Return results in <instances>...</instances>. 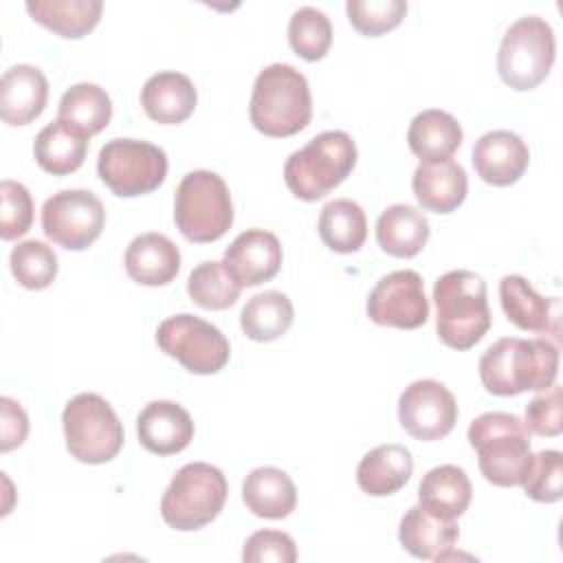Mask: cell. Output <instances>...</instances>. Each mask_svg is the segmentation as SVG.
<instances>
[{"label": "cell", "instance_id": "1", "mask_svg": "<svg viewBox=\"0 0 563 563\" xmlns=\"http://www.w3.org/2000/svg\"><path fill=\"white\" fill-rule=\"evenodd\" d=\"M559 374V345L550 339L506 336L479 358V378L495 396L543 391Z\"/></svg>", "mask_w": 563, "mask_h": 563}, {"label": "cell", "instance_id": "2", "mask_svg": "<svg viewBox=\"0 0 563 563\" xmlns=\"http://www.w3.org/2000/svg\"><path fill=\"white\" fill-rule=\"evenodd\" d=\"M249 117L255 130L284 139L301 132L312 117L308 79L290 64H271L255 77Z\"/></svg>", "mask_w": 563, "mask_h": 563}, {"label": "cell", "instance_id": "3", "mask_svg": "<svg viewBox=\"0 0 563 563\" xmlns=\"http://www.w3.org/2000/svg\"><path fill=\"white\" fill-rule=\"evenodd\" d=\"M468 444L477 451V464L486 482L495 486H521L530 464V431L523 420L506 411H486L468 427Z\"/></svg>", "mask_w": 563, "mask_h": 563}, {"label": "cell", "instance_id": "4", "mask_svg": "<svg viewBox=\"0 0 563 563\" xmlns=\"http://www.w3.org/2000/svg\"><path fill=\"white\" fill-rule=\"evenodd\" d=\"M435 328L442 343L453 350H468L490 328L486 282L473 271H449L433 284Z\"/></svg>", "mask_w": 563, "mask_h": 563}, {"label": "cell", "instance_id": "5", "mask_svg": "<svg viewBox=\"0 0 563 563\" xmlns=\"http://www.w3.org/2000/svg\"><path fill=\"white\" fill-rule=\"evenodd\" d=\"M356 165V145L347 132L328 130L295 150L284 165L292 196L314 202L339 187Z\"/></svg>", "mask_w": 563, "mask_h": 563}, {"label": "cell", "instance_id": "6", "mask_svg": "<svg viewBox=\"0 0 563 563\" xmlns=\"http://www.w3.org/2000/svg\"><path fill=\"white\" fill-rule=\"evenodd\" d=\"M174 222L191 242L220 240L233 224V202L222 176L209 169L185 174L176 187Z\"/></svg>", "mask_w": 563, "mask_h": 563}, {"label": "cell", "instance_id": "7", "mask_svg": "<svg viewBox=\"0 0 563 563\" xmlns=\"http://www.w3.org/2000/svg\"><path fill=\"white\" fill-rule=\"evenodd\" d=\"M224 473L207 462H191L176 471L161 499V515L169 528L180 532L211 523L227 501Z\"/></svg>", "mask_w": 563, "mask_h": 563}, {"label": "cell", "instance_id": "8", "mask_svg": "<svg viewBox=\"0 0 563 563\" xmlns=\"http://www.w3.org/2000/svg\"><path fill=\"white\" fill-rule=\"evenodd\" d=\"M68 453L84 464H106L123 446V427L106 398L92 391L73 396L62 411Z\"/></svg>", "mask_w": 563, "mask_h": 563}, {"label": "cell", "instance_id": "9", "mask_svg": "<svg viewBox=\"0 0 563 563\" xmlns=\"http://www.w3.org/2000/svg\"><path fill=\"white\" fill-rule=\"evenodd\" d=\"M556 55V40L550 22L539 15L515 20L499 44L497 70L515 90L537 88L550 73Z\"/></svg>", "mask_w": 563, "mask_h": 563}, {"label": "cell", "instance_id": "10", "mask_svg": "<svg viewBox=\"0 0 563 563\" xmlns=\"http://www.w3.org/2000/svg\"><path fill=\"white\" fill-rule=\"evenodd\" d=\"M97 174L114 196H143L163 185L167 154L147 141L112 139L99 150Z\"/></svg>", "mask_w": 563, "mask_h": 563}, {"label": "cell", "instance_id": "11", "mask_svg": "<svg viewBox=\"0 0 563 563\" xmlns=\"http://www.w3.org/2000/svg\"><path fill=\"white\" fill-rule=\"evenodd\" d=\"M156 343L191 374H216L231 354L227 336L213 323L189 312L167 317L156 330Z\"/></svg>", "mask_w": 563, "mask_h": 563}, {"label": "cell", "instance_id": "12", "mask_svg": "<svg viewBox=\"0 0 563 563\" xmlns=\"http://www.w3.org/2000/svg\"><path fill=\"white\" fill-rule=\"evenodd\" d=\"M106 209L88 189H62L42 207V231L68 251L88 249L103 231Z\"/></svg>", "mask_w": 563, "mask_h": 563}, {"label": "cell", "instance_id": "13", "mask_svg": "<svg viewBox=\"0 0 563 563\" xmlns=\"http://www.w3.org/2000/svg\"><path fill=\"white\" fill-rule=\"evenodd\" d=\"M367 317L376 325L416 330L429 319V299L422 277L411 271H394L376 282L365 303Z\"/></svg>", "mask_w": 563, "mask_h": 563}, {"label": "cell", "instance_id": "14", "mask_svg": "<svg viewBox=\"0 0 563 563\" xmlns=\"http://www.w3.org/2000/svg\"><path fill=\"white\" fill-rule=\"evenodd\" d=\"M398 420L402 429L420 442L440 440L449 435L457 422L455 396L440 380H413L398 398Z\"/></svg>", "mask_w": 563, "mask_h": 563}, {"label": "cell", "instance_id": "15", "mask_svg": "<svg viewBox=\"0 0 563 563\" xmlns=\"http://www.w3.org/2000/svg\"><path fill=\"white\" fill-rule=\"evenodd\" d=\"M222 264L242 288L260 286L279 273L282 244L266 229H246L227 246Z\"/></svg>", "mask_w": 563, "mask_h": 563}, {"label": "cell", "instance_id": "16", "mask_svg": "<svg viewBox=\"0 0 563 563\" xmlns=\"http://www.w3.org/2000/svg\"><path fill=\"white\" fill-rule=\"evenodd\" d=\"M471 161L484 183L508 187L523 176L530 152L519 134L510 130H490L475 141Z\"/></svg>", "mask_w": 563, "mask_h": 563}, {"label": "cell", "instance_id": "17", "mask_svg": "<svg viewBox=\"0 0 563 563\" xmlns=\"http://www.w3.org/2000/svg\"><path fill=\"white\" fill-rule=\"evenodd\" d=\"M136 435L150 453H180L194 438V420L174 400H152L136 418Z\"/></svg>", "mask_w": 563, "mask_h": 563}, {"label": "cell", "instance_id": "18", "mask_svg": "<svg viewBox=\"0 0 563 563\" xmlns=\"http://www.w3.org/2000/svg\"><path fill=\"white\" fill-rule=\"evenodd\" d=\"M499 301L508 321L519 330L559 339V299L541 297L526 277L504 275L499 282Z\"/></svg>", "mask_w": 563, "mask_h": 563}, {"label": "cell", "instance_id": "19", "mask_svg": "<svg viewBox=\"0 0 563 563\" xmlns=\"http://www.w3.org/2000/svg\"><path fill=\"white\" fill-rule=\"evenodd\" d=\"M48 99V81L37 66L15 64L0 79V117L7 125H26L37 119Z\"/></svg>", "mask_w": 563, "mask_h": 563}, {"label": "cell", "instance_id": "20", "mask_svg": "<svg viewBox=\"0 0 563 563\" xmlns=\"http://www.w3.org/2000/svg\"><path fill=\"white\" fill-rule=\"evenodd\" d=\"M460 537V528L455 519H444L420 504L411 506L398 526V539L402 548L416 556V559H427V561H442L446 559L455 541Z\"/></svg>", "mask_w": 563, "mask_h": 563}, {"label": "cell", "instance_id": "21", "mask_svg": "<svg viewBox=\"0 0 563 563\" xmlns=\"http://www.w3.org/2000/svg\"><path fill=\"white\" fill-rule=\"evenodd\" d=\"M413 196L422 209L435 213L455 211L468 191V178L460 163L444 161H422L411 178Z\"/></svg>", "mask_w": 563, "mask_h": 563}, {"label": "cell", "instance_id": "22", "mask_svg": "<svg viewBox=\"0 0 563 563\" xmlns=\"http://www.w3.org/2000/svg\"><path fill=\"white\" fill-rule=\"evenodd\" d=\"M125 273L141 286H165L180 271V251L163 233L136 235L125 249Z\"/></svg>", "mask_w": 563, "mask_h": 563}, {"label": "cell", "instance_id": "23", "mask_svg": "<svg viewBox=\"0 0 563 563\" xmlns=\"http://www.w3.org/2000/svg\"><path fill=\"white\" fill-rule=\"evenodd\" d=\"M198 101L194 81L176 70H161L152 75L141 90V106L145 114L163 125H176L191 117Z\"/></svg>", "mask_w": 563, "mask_h": 563}, {"label": "cell", "instance_id": "24", "mask_svg": "<svg viewBox=\"0 0 563 563\" xmlns=\"http://www.w3.org/2000/svg\"><path fill=\"white\" fill-rule=\"evenodd\" d=\"M413 473V457L402 444H378L365 453L356 466V482L372 497L398 493Z\"/></svg>", "mask_w": 563, "mask_h": 563}, {"label": "cell", "instance_id": "25", "mask_svg": "<svg viewBox=\"0 0 563 563\" xmlns=\"http://www.w3.org/2000/svg\"><path fill=\"white\" fill-rule=\"evenodd\" d=\"M242 499L246 508L262 519H284L297 506V488L286 471L260 466L244 477Z\"/></svg>", "mask_w": 563, "mask_h": 563}, {"label": "cell", "instance_id": "26", "mask_svg": "<svg viewBox=\"0 0 563 563\" xmlns=\"http://www.w3.org/2000/svg\"><path fill=\"white\" fill-rule=\"evenodd\" d=\"M427 216L405 202L387 207L376 220V242L391 257H413L429 240Z\"/></svg>", "mask_w": 563, "mask_h": 563}, {"label": "cell", "instance_id": "27", "mask_svg": "<svg viewBox=\"0 0 563 563\" xmlns=\"http://www.w3.org/2000/svg\"><path fill=\"white\" fill-rule=\"evenodd\" d=\"M88 134L62 119L44 125L33 143L37 165L53 176H66L81 167L88 152Z\"/></svg>", "mask_w": 563, "mask_h": 563}, {"label": "cell", "instance_id": "28", "mask_svg": "<svg viewBox=\"0 0 563 563\" xmlns=\"http://www.w3.org/2000/svg\"><path fill=\"white\" fill-rule=\"evenodd\" d=\"M471 497V479L466 471L455 464H442L427 471L418 486V504L444 519H455L464 515Z\"/></svg>", "mask_w": 563, "mask_h": 563}, {"label": "cell", "instance_id": "29", "mask_svg": "<svg viewBox=\"0 0 563 563\" xmlns=\"http://www.w3.org/2000/svg\"><path fill=\"white\" fill-rule=\"evenodd\" d=\"M462 125L444 110L429 108L418 112L407 130L409 150L422 161H444L462 145Z\"/></svg>", "mask_w": 563, "mask_h": 563}, {"label": "cell", "instance_id": "30", "mask_svg": "<svg viewBox=\"0 0 563 563\" xmlns=\"http://www.w3.org/2000/svg\"><path fill=\"white\" fill-rule=\"evenodd\" d=\"M24 7L35 22L44 24L59 37L77 40L97 26L103 2L101 0H29Z\"/></svg>", "mask_w": 563, "mask_h": 563}, {"label": "cell", "instance_id": "31", "mask_svg": "<svg viewBox=\"0 0 563 563\" xmlns=\"http://www.w3.org/2000/svg\"><path fill=\"white\" fill-rule=\"evenodd\" d=\"M292 317L295 308L288 295L279 290H264L244 303L240 312V325L251 341L268 343L288 332Z\"/></svg>", "mask_w": 563, "mask_h": 563}, {"label": "cell", "instance_id": "32", "mask_svg": "<svg viewBox=\"0 0 563 563\" xmlns=\"http://www.w3.org/2000/svg\"><path fill=\"white\" fill-rule=\"evenodd\" d=\"M319 235L334 253H356L367 238L365 211L350 198L325 202L319 213Z\"/></svg>", "mask_w": 563, "mask_h": 563}, {"label": "cell", "instance_id": "33", "mask_svg": "<svg viewBox=\"0 0 563 563\" xmlns=\"http://www.w3.org/2000/svg\"><path fill=\"white\" fill-rule=\"evenodd\" d=\"M112 117V101L108 92L90 81H79L70 86L57 106V119L66 121L68 125L81 130L84 134L92 136L99 134Z\"/></svg>", "mask_w": 563, "mask_h": 563}, {"label": "cell", "instance_id": "34", "mask_svg": "<svg viewBox=\"0 0 563 563\" xmlns=\"http://www.w3.org/2000/svg\"><path fill=\"white\" fill-rule=\"evenodd\" d=\"M242 286L229 275L222 262H200L187 279V292L200 308L224 310L231 308L240 297Z\"/></svg>", "mask_w": 563, "mask_h": 563}, {"label": "cell", "instance_id": "35", "mask_svg": "<svg viewBox=\"0 0 563 563\" xmlns=\"http://www.w3.org/2000/svg\"><path fill=\"white\" fill-rule=\"evenodd\" d=\"M288 42L306 62L325 57L332 44L330 18L317 7H299L288 20Z\"/></svg>", "mask_w": 563, "mask_h": 563}, {"label": "cell", "instance_id": "36", "mask_svg": "<svg viewBox=\"0 0 563 563\" xmlns=\"http://www.w3.org/2000/svg\"><path fill=\"white\" fill-rule=\"evenodd\" d=\"M9 266L20 286L42 290L57 277V255L40 240H24L11 249Z\"/></svg>", "mask_w": 563, "mask_h": 563}, {"label": "cell", "instance_id": "37", "mask_svg": "<svg viewBox=\"0 0 563 563\" xmlns=\"http://www.w3.org/2000/svg\"><path fill=\"white\" fill-rule=\"evenodd\" d=\"M345 11L350 18V24L358 33L367 37H378L402 22L407 13V2L405 0H347Z\"/></svg>", "mask_w": 563, "mask_h": 563}, {"label": "cell", "instance_id": "38", "mask_svg": "<svg viewBox=\"0 0 563 563\" xmlns=\"http://www.w3.org/2000/svg\"><path fill=\"white\" fill-rule=\"evenodd\" d=\"M523 490L530 499L552 504L563 497V455L554 449L532 455L530 471L523 479Z\"/></svg>", "mask_w": 563, "mask_h": 563}, {"label": "cell", "instance_id": "39", "mask_svg": "<svg viewBox=\"0 0 563 563\" xmlns=\"http://www.w3.org/2000/svg\"><path fill=\"white\" fill-rule=\"evenodd\" d=\"M0 235L2 240H15L31 229L33 222V198L29 189L11 178L0 185Z\"/></svg>", "mask_w": 563, "mask_h": 563}, {"label": "cell", "instance_id": "40", "mask_svg": "<svg viewBox=\"0 0 563 563\" xmlns=\"http://www.w3.org/2000/svg\"><path fill=\"white\" fill-rule=\"evenodd\" d=\"M523 424L528 427L530 433L548 438H554L563 431V400L559 385L552 383L548 389H543V394L534 396L526 405Z\"/></svg>", "mask_w": 563, "mask_h": 563}, {"label": "cell", "instance_id": "41", "mask_svg": "<svg viewBox=\"0 0 563 563\" xmlns=\"http://www.w3.org/2000/svg\"><path fill=\"white\" fill-rule=\"evenodd\" d=\"M244 563H262V561H275V563H292L297 561V548L290 534L282 530H257L253 532L242 550Z\"/></svg>", "mask_w": 563, "mask_h": 563}, {"label": "cell", "instance_id": "42", "mask_svg": "<svg viewBox=\"0 0 563 563\" xmlns=\"http://www.w3.org/2000/svg\"><path fill=\"white\" fill-rule=\"evenodd\" d=\"M0 411H2V422H0V451L7 453L15 446H20L26 440L29 433V416L26 411L9 396L0 398Z\"/></svg>", "mask_w": 563, "mask_h": 563}]
</instances>
